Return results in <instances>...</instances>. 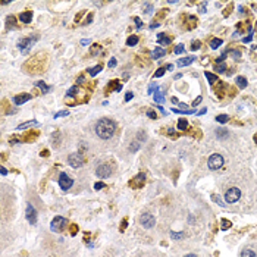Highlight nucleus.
<instances>
[{
  "mask_svg": "<svg viewBox=\"0 0 257 257\" xmlns=\"http://www.w3.org/2000/svg\"><path fill=\"white\" fill-rule=\"evenodd\" d=\"M116 131V123L109 119V118H103L96 123V134H97L102 140H109Z\"/></svg>",
  "mask_w": 257,
  "mask_h": 257,
  "instance_id": "f257e3e1",
  "label": "nucleus"
},
{
  "mask_svg": "<svg viewBox=\"0 0 257 257\" xmlns=\"http://www.w3.org/2000/svg\"><path fill=\"white\" fill-rule=\"evenodd\" d=\"M223 163H225V159H223L220 154H212L207 160V166L212 170H216L219 168H222Z\"/></svg>",
  "mask_w": 257,
  "mask_h": 257,
  "instance_id": "f03ea898",
  "label": "nucleus"
},
{
  "mask_svg": "<svg viewBox=\"0 0 257 257\" xmlns=\"http://www.w3.org/2000/svg\"><path fill=\"white\" fill-rule=\"evenodd\" d=\"M37 38H34V37H29V38H22L19 40V43H18V49L22 52V53H28V50L31 49V46L34 44V41Z\"/></svg>",
  "mask_w": 257,
  "mask_h": 257,
  "instance_id": "7ed1b4c3",
  "label": "nucleus"
},
{
  "mask_svg": "<svg viewBox=\"0 0 257 257\" xmlns=\"http://www.w3.org/2000/svg\"><path fill=\"white\" fill-rule=\"evenodd\" d=\"M68 162H69V165L72 166V168H79V166L84 163V157L81 153H72V154H69L68 157Z\"/></svg>",
  "mask_w": 257,
  "mask_h": 257,
  "instance_id": "20e7f679",
  "label": "nucleus"
},
{
  "mask_svg": "<svg viewBox=\"0 0 257 257\" xmlns=\"http://www.w3.org/2000/svg\"><path fill=\"white\" fill-rule=\"evenodd\" d=\"M241 197V191L238 188H231L226 191V194H225V199H226V203H235L238 201Z\"/></svg>",
  "mask_w": 257,
  "mask_h": 257,
  "instance_id": "39448f33",
  "label": "nucleus"
},
{
  "mask_svg": "<svg viewBox=\"0 0 257 257\" xmlns=\"http://www.w3.org/2000/svg\"><path fill=\"white\" fill-rule=\"evenodd\" d=\"M65 225H66V219L62 218V216H56V218L53 219V222H52V231H54V232H60L63 228H65Z\"/></svg>",
  "mask_w": 257,
  "mask_h": 257,
  "instance_id": "423d86ee",
  "label": "nucleus"
},
{
  "mask_svg": "<svg viewBox=\"0 0 257 257\" xmlns=\"http://www.w3.org/2000/svg\"><path fill=\"white\" fill-rule=\"evenodd\" d=\"M140 223L146 229H150L154 226V218H153L150 213H143L140 216Z\"/></svg>",
  "mask_w": 257,
  "mask_h": 257,
  "instance_id": "0eeeda50",
  "label": "nucleus"
},
{
  "mask_svg": "<svg viewBox=\"0 0 257 257\" xmlns=\"http://www.w3.org/2000/svg\"><path fill=\"white\" fill-rule=\"evenodd\" d=\"M72 184H73V181L66 174H60V175H59V187H60L63 191L69 189L71 187H72Z\"/></svg>",
  "mask_w": 257,
  "mask_h": 257,
  "instance_id": "6e6552de",
  "label": "nucleus"
},
{
  "mask_svg": "<svg viewBox=\"0 0 257 257\" xmlns=\"http://www.w3.org/2000/svg\"><path fill=\"white\" fill-rule=\"evenodd\" d=\"M96 175H97L98 178H107V176H110L112 175V168L107 163H104V165H100L96 169Z\"/></svg>",
  "mask_w": 257,
  "mask_h": 257,
  "instance_id": "1a4fd4ad",
  "label": "nucleus"
},
{
  "mask_svg": "<svg viewBox=\"0 0 257 257\" xmlns=\"http://www.w3.org/2000/svg\"><path fill=\"white\" fill-rule=\"evenodd\" d=\"M25 214H27V219H28L29 223H35V222H37V212H35V209L33 207L31 204H28V206H27V212H25Z\"/></svg>",
  "mask_w": 257,
  "mask_h": 257,
  "instance_id": "9d476101",
  "label": "nucleus"
},
{
  "mask_svg": "<svg viewBox=\"0 0 257 257\" xmlns=\"http://www.w3.org/2000/svg\"><path fill=\"white\" fill-rule=\"evenodd\" d=\"M144 181H146V175H144V174H138L134 179L129 181V185H131L132 188H138V187H141V185L144 184Z\"/></svg>",
  "mask_w": 257,
  "mask_h": 257,
  "instance_id": "9b49d317",
  "label": "nucleus"
},
{
  "mask_svg": "<svg viewBox=\"0 0 257 257\" xmlns=\"http://www.w3.org/2000/svg\"><path fill=\"white\" fill-rule=\"evenodd\" d=\"M33 98V96L31 94H19V96H15L13 97V103L16 104V106H21V104H24V103L29 102Z\"/></svg>",
  "mask_w": 257,
  "mask_h": 257,
  "instance_id": "f8f14e48",
  "label": "nucleus"
},
{
  "mask_svg": "<svg viewBox=\"0 0 257 257\" xmlns=\"http://www.w3.org/2000/svg\"><path fill=\"white\" fill-rule=\"evenodd\" d=\"M195 60L194 56H188V58H184V59H179L178 62H176V65L179 66V68H182V66H187V65H191V63Z\"/></svg>",
  "mask_w": 257,
  "mask_h": 257,
  "instance_id": "ddd939ff",
  "label": "nucleus"
},
{
  "mask_svg": "<svg viewBox=\"0 0 257 257\" xmlns=\"http://www.w3.org/2000/svg\"><path fill=\"white\" fill-rule=\"evenodd\" d=\"M165 54H166L165 49H162V47H156V49L151 52V58L153 59H160V58H163Z\"/></svg>",
  "mask_w": 257,
  "mask_h": 257,
  "instance_id": "4468645a",
  "label": "nucleus"
},
{
  "mask_svg": "<svg viewBox=\"0 0 257 257\" xmlns=\"http://www.w3.org/2000/svg\"><path fill=\"white\" fill-rule=\"evenodd\" d=\"M19 19H21V22H25V24L31 22V19H33V12H31V10H27V12H24V13H21Z\"/></svg>",
  "mask_w": 257,
  "mask_h": 257,
  "instance_id": "2eb2a0df",
  "label": "nucleus"
},
{
  "mask_svg": "<svg viewBox=\"0 0 257 257\" xmlns=\"http://www.w3.org/2000/svg\"><path fill=\"white\" fill-rule=\"evenodd\" d=\"M157 40H159V43L163 44V46H168V44L172 41V40H170V37H166L165 34H159V35H157Z\"/></svg>",
  "mask_w": 257,
  "mask_h": 257,
  "instance_id": "dca6fc26",
  "label": "nucleus"
},
{
  "mask_svg": "<svg viewBox=\"0 0 257 257\" xmlns=\"http://www.w3.org/2000/svg\"><path fill=\"white\" fill-rule=\"evenodd\" d=\"M235 83H237V85L239 88H245L248 85V83H247V79L244 77H237V79H235Z\"/></svg>",
  "mask_w": 257,
  "mask_h": 257,
  "instance_id": "f3484780",
  "label": "nucleus"
},
{
  "mask_svg": "<svg viewBox=\"0 0 257 257\" xmlns=\"http://www.w3.org/2000/svg\"><path fill=\"white\" fill-rule=\"evenodd\" d=\"M37 125H38V122H37V121H29V122H25V123L18 125V128H16V129H25V128H28V126H37Z\"/></svg>",
  "mask_w": 257,
  "mask_h": 257,
  "instance_id": "a211bd4d",
  "label": "nucleus"
},
{
  "mask_svg": "<svg viewBox=\"0 0 257 257\" xmlns=\"http://www.w3.org/2000/svg\"><path fill=\"white\" fill-rule=\"evenodd\" d=\"M187 128H188V122H187V119L181 118L179 121H178V129H181V131H185Z\"/></svg>",
  "mask_w": 257,
  "mask_h": 257,
  "instance_id": "6ab92c4d",
  "label": "nucleus"
},
{
  "mask_svg": "<svg viewBox=\"0 0 257 257\" xmlns=\"http://www.w3.org/2000/svg\"><path fill=\"white\" fill-rule=\"evenodd\" d=\"M35 87L41 88V91H43V93H49L50 91V87H49V85H46L43 81H37V83H35Z\"/></svg>",
  "mask_w": 257,
  "mask_h": 257,
  "instance_id": "aec40b11",
  "label": "nucleus"
},
{
  "mask_svg": "<svg viewBox=\"0 0 257 257\" xmlns=\"http://www.w3.org/2000/svg\"><path fill=\"white\" fill-rule=\"evenodd\" d=\"M102 69H103L102 66H100V65H97V66H94V68L88 69V72H90V75H91V77H96L98 72H102Z\"/></svg>",
  "mask_w": 257,
  "mask_h": 257,
  "instance_id": "412c9836",
  "label": "nucleus"
},
{
  "mask_svg": "<svg viewBox=\"0 0 257 257\" xmlns=\"http://www.w3.org/2000/svg\"><path fill=\"white\" fill-rule=\"evenodd\" d=\"M204 75H206V78H207V79H209V83H210V84H214V83H216V81H218V77H216L214 73L206 72V73H204Z\"/></svg>",
  "mask_w": 257,
  "mask_h": 257,
  "instance_id": "4be33fe9",
  "label": "nucleus"
},
{
  "mask_svg": "<svg viewBox=\"0 0 257 257\" xmlns=\"http://www.w3.org/2000/svg\"><path fill=\"white\" fill-rule=\"evenodd\" d=\"M137 43H138V37L137 35H131V37H128V40H126L128 46H135Z\"/></svg>",
  "mask_w": 257,
  "mask_h": 257,
  "instance_id": "5701e85b",
  "label": "nucleus"
},
{
  "mask_svg": "<svg viewBox=\"0 0 257 257\" xmlns=\"http://www.w3.org/2000/svg\"><path fill=\"white\" fill-rule=\"evenodd\" d=\"M231 228V222H229L228 219H222V222H220V229L222 231H226V229Z\"/></svg>",
  "mask_w": 257,
  "mask_h": 257,
  "instance_id": "b1692460",
  "label": "nucleus"
},
{
  "mask_svg": "<svg viewBox=\"0 0 257 257\" xmlns=\"http://www.w3.org/2000/svg\"><path fill=\"white\" fill-rule=\"evenodd\" d=\"M210 46H212V49H218L219 46H222V40L220 38H213L210 41Z\"/></svg>",
  "mask_w": 257,
  "mask_h": 257,
  "instance_id": "393cba45",
  "label": "nucleus"
},
{
  "mask_svg": "<svg viewBox=\"0 0 257 257\" xmlns=\"http://www.w3.org/2000/svg\"><path fill=\"white\" fill-rule=\"evenodd\" d=\"M154 102H157V103H163V102H165V96H163V94H162L160 91H157V93L154 94Z\"/></svg>",
  "mask_w": 257,
  "mask_h": 257,
  "instance_id": "a878e982",
  "label": "nucleus"
},
{
  "mask_svg": "<svg viewBox=\"0 0 257 257\" xmlns=\"http://www.w3.org/2000/svg\"><path fill=\"white\" fill-rule=\"evenodd\" d=\"M175 113H179V115H193L194 109H189V110H181V109H174Z\"/></svg>",
  "mask_w": 257,
  "mask_h": 257,
  "instance_id": "bb28decb",
  "label": "nucleus"
},
{
  "mask_svg": "<svg viewBox=\"0 0 257 257\" xmlns=\"http://www.w3.org/2000/svg\"><path fill=\"white\" fill-rule=\"evenodd\" d=\"M216 121L220 122V123H226L229 121V118L226 115H219V116H216Z\"/></svg>",
  "mask_w": 257,
  "mask_h": 257,
  "instance_id": "cd10ccee",
  "label": "nucleus"
},
{
  "mask_svg": "<svg viewBox=\"0 0 257 257\" xmlns=\"http://www.w3.org/2000/svg\"><path fill=\"white\" fill-rule=\"evenodd\" d=\"M241 257H256V253L251 251V250H244Z\"/></svg>",
  "mask_w": 257,
  "mask_h": 257,
  "instance_id": "c85d7f7f",
  "label": "nucleus"
},
{
  "mask_svg": "<svg viewBox=\"0 0 257 257\" xmlns=\"http://www.w3.org/2000/svg\"><path fill=\"white\" fill-rule=\"evenodd\" d=\"M157 91H159V88H157V85H156L154 83L149 85V94H151V93H153V94H156Z\"/></svg>",
  "mask_w": 257,
  "mask_h": 257,
  "instance_id": "c756f323",
  "label": "nucleus"
},
{
  "mask_svg": "<svg viewBox=\"0 0 257 257\" xmlns=\"http://www.w3.org/2000/svg\"><path fill=\"white\" fill-rule=\"evenodd\" d=\"M182 52H184V44H178V46L175 47V50H174L175 54H181Z\"/></svg>",
  "mask_w": 257,
  "mask_h": 257,
  "instance_id": "7c9ffc66",
  "label": "nucleus"
},
{
  "mask_svg": "<svg viewBox=\"0 0 257 257\" xmlns=\"http://www.w3.org/2000/svg\"><path fill=\"white\" fill-rule=\"evenodd\" d=\"M163 75H165V68H159L154 73V78H160V77H163Z\"/></svg>",
  "mask_w": 257,
  "mask_h": 257,
  "instance_id": "2f4dec72",
  "label": "nucleus"
},
{
  "mask_svg": "<svg viewBox=\"0 0 257 257\" xmlns=\"http://www.w3.org/2000/svg\"><path fill=\"white\" fill-rule=\"evenodd\" d=\"M225 69H226V65H225V63H222V65L218 63V65H216V71H218V72H225Z\"/></svg>",
  "mask_w": 257,
  "mask_h": 257,
  "instance_id": "473e14b6",
  "label": "nucleus"
},
{
  "mask_svg": "<svg viewBox=\"0 0 257 257\" xmlns=\"http://www.w3.org/2000/svg\"><path fill=\"white\" fill-rule=\"evenodd\" d=\"M68 115H69L68 110H60V112H58V113L54 115V118H62V116H68Z\"/></svg>",
  "mask_w": 257,
  "mask_h": 257,
  "instance_id": "72a5a7b5",
  "label": "nucleus"
},
{
  "mask_svg": "<svg viewBox=\"0 0 257 257\" xmlns=\"http://www.w3.org/2000/svg\"><path fill=\"white\" fill-rule=\"evenodd\" d=\"M77 93H78V87L75 85V87H72V88H71V90L68 91V96H71V97H72V96H75Z\"/></svg>",
  "mask_w": 257,
  "mask_h": 257,
  "instance_id": "f704fd0d",
  "label": "nucleus"
},
{
  "mask_svg": "<svg viewBox=\"0 0 257 257\" xmlns=\"http://www.w3.org/2000/svg\"><path fill=\"white\" fill-rule=\"evenodd\" d=\"M182 237H184V232H176V234L172 232V238H174V239H179V238H182Z\"/></svg>",
  "mask_w": 257,
  "mask_h": 257,
  "instance_id": "c9c22d12",
  "label": "nucleus"
},
{
  "mask_svg": "<svg viewBox=\"0 0 257 257\" xmlns=\"http://www.w3.org/2000/svg\"><path fill=\"white\" fill-rule=\"evenodd\" d=\"M151 10H153V6L146 3V5H144V12H146V13H151Z\"/></svg>",
  "mask_w": 257,
  "mask_h": 257,
  "instance_id": "e433bc0d",
  "label": "nucleus"
},
{
  "mask_svg": "<svg viewBox=\"0 0 257 257\" xmlns=\"http://www.w3.org/2000/svg\"><path fill=\"white\" fill-rule=\"evenodd\" d=\"M147 116L151 118V119H156V118H157V116H156V112L154 110H147Z\"/></svg>",
  "mask_w": 257,
  "mask_h": 257,
  "instance_id": "4c0bfd02",
  "label": "nucleus"
},
{
  "mask_svg": "<svg viewBox=\"0 0 257 257\" xmlns=\"http://www.w3.org/2000/svg\"><path fill=\"white\" fill-rule=\"evenodd\" d=\"M212 197H213V200H214V201H216V203H218V204H220L222 207H225V203H222V201L219 200V197H218V195H212Z\"/></svg>",
  "mask_w": 257,
  "mask_h": 257,
  "instance_id": "58836bf2",
  "label": "nucleus"
},
{
  "mask_svg": "<svg viewBox=\"0 0 257 257\" xmlns=\"http://www.w3.org/2000/svg\"><path fill=\"white\" fill-rule=\"evenodd\" d=\"M216 134H218V137H228V132H226V131H225V129H223V131H220V129H218V132H216Z\"/></svg>",
  "mask_w": 257,
  "mask_h": 257,
  "instance_id": "ea45409f",
  "label": "nucleus"
},
{
  "mask_svg": "<svg viewBox=\"0 0 257 257\" xmlns=\"http://www.w3.org/2000/svg\"><path fill=\"white\" fill-rule=\"evenodd\" d=\"M115 65H116V59H110V60H109V63H107V66H109V68H113Z\"/></svg>",
  "mask_w": 257,
  "mask_h": 257,
  "instance_id": "a19ab883",
  "label": "nucleus"
},
{
  "mask_svg": "<svg viewBox=\"0 0 257 257\" xmlns=\"http://www.w3.org/2000/svg\"><path fill=\"white\" fill-rule=\"evenodd\" d=\"M103 187H104V184H103V182H97V184H94V188L97 189V191H98V189H102Z\"/></svg>",
  "mask_w": 257,
  "mask_h": 257,
  "instance_id": "79ce46f5",
  "label": "nucleus"
},
{
  "mask_svg": "<svg viewBox=\"0 0 257 257\" xmlns=\"http://www.w3.org/2000/svg\"><path fill=\"white\" fill-rule=\"evenodd\" d=\"M201 100H203V97H201V96H199V97H197V98H195V100H194V103H193V106H199V103L201 102Z\"/></svg>",
  "mask_w": 257,
  "mask_h": 257,
  "instance_id": "37998d69",
  "label": "nucleus"
},
{
  "mask_svg": "<svg viewBox=\"0 0 257 257\" xmlns=\"http://www.w3.org/2000/svg\"><path fill=\"white\" fill-rule=\"evenodd\" d=\"M132 97H134V94H132V93H126L125 100H126V102H129V100H132Z\"/></svg>",
  "mask_w": 257,
  "mask_h": 257,
  "instance_id": "c03bdc74",
  "label": "nucleus"
},
{
  "mask_svg": "<svg viewBox=\"0 0 257 257\" xmlns=\"http://www.w3.org/2000/svg\"><path fill=\"white\" fill-rule=\"evenodd\" d=\"M199 47H200V41H194V43H193V47H191V49H193V50H197Z\"/></svg>",
  "mask_w": 257,
  "mask_h": 257,
  "instance_id": "a18cd8bd",
  "label": "nucleus"
},
{
  "mask_svg": "<svg viewBox=\"0 0 257 257\" xmlns=\"http://www.w3.org/2000/svg\"><path fill=\"white\" fill-rule=\"evenodd\" d=\"M134 21H135V24H137V27H138V28H141V27H143V22H141V19H138V18H134Z\"/></svg>",
  "mask_w": 257,
  "mask_h": 257,
  "instance_id": "49530a36",
  "label": "nucleus"
},
{
  "mask_svg": "<svg viewBox=\"0 0 257 257\" xmlns=\"http://www.w3.org/2000/svg\"><path fill=\"white\" fill-rule=\"evenodd\" d=\"M231 54H232V56H235V58H239V56H241V53H239V52H238V50H234V52H231Z\"/></svg>",
  "mask_w": 257,
  "mask_h": 257,
  "instance_id": "de8ad7c7",
  "label": "nucleus"
},
{
  "mask_svg": "<svg viewBox=\"0 0 257 257\" xmlns=\"http://www.w3.org/2000/svg\"><path fill=\"white\" fill-rule=\"evenodd\" d=\"M98 52V44H94V49L91 47V53H97Z\"/></svg>",
  "mask_w": 257,
  "mask_h": 257,
  "instance_id": "09e8293b",
  "label": "nucleus"
},
{
  "mask_svg": "<svg viewBox=\"0 0 257 257\" xmlns=\"http://www.w3.org/2000/svg\"><path fill=\"white\" fill-rule=\"evenodd\" d=\"M251 38H253V35L250 34L248 37H245V38H244V43H250V41H251Z\"/></svg>",
  "mask_w": 257,
  "mask_h": 257,
  "instance_id": "8fccbe9b",
  "label": "nucleus"
},
{
  "mask_svg": "<svg viewBox=\"0 0 257 257\" xmlns=\"http://www.w3.org/2000/svg\"><path fill=\"white\" fill-rule=\"evenodd\" d=\"M206 5H207L206 2H204V3H201V10H200L201 13H204V12H206Z\"/></svg>",
  "mask_w": 257,
  "mask_h": 257,
  "instance_id": "3c124183",
  "label": "nucleus"
},
{
  "mask_svg": "<svg viewBox=\"0 0 257 257\" xmlns=\"http://www.w3.org/2000/svg\"><path fill=\"white\" fill-rule=\"evenodd\" d=\"M126 223H128V222H126V219H123V220H122V226H121V231H123V229H125Z\"/></svg>",
  "mask_w": 257,
  "mask_h": 257,
  "instance_id": "603ef678",
  "label": "nucleus"
},
{
  "mask_svg": "<svg viewBox=\"0 0 257 257\" xmlns=\"http://www.w3.org/2000/svg\"><path fill=\"white\" fill-rule=\"evenodd\" d=\"M77 231H78V228L73 225V226H72V235H75V234H77Z\"/></svg>",
  "mask_w": 257,
  "mask_h": 257,
  "instance_id": "864d4df0",
  "label": "nucleus"
},
{
  "mask_svg": "<svg viewBox=\"0 0 257 257\" xmlns=\"http://www.w3.org/2000/svg\"><path fill=\"white\" fill-rule=\"evenodd\" d=\"M2 175H8V170H6V168H3V166H2Z\"/></svg>",
  "mask_w": 257,
  "mask_h": 257,
  "instance_id": "5fc2aeb1",
  "label": "nucleus"
},
{
  "mask_svg": "<svg viewBox=\"0 0 257 257\" xmlns=\"http://www.w3.org/2000/svg\"><path fill=\"white\" fill-rule=\"evenodd\" d=\"M206 112H207V109H201V110L199 112V115H204V113H206Z\"/></svg>",
  "mask_w": 257,
  "mask_h": 257,
  "instance_id": "6e6d98bb",
  "label": "nucleus"
},
{
  "mask_svg": "<svg viewBox=\"0 0 257 257\" xmlns=\"http://www.w3.org/2000/svg\"><path fill=\"white\" fill-rule=\"evenodd\" d=\"M81 44H88V40H81Z\"/></svg>",
  "mask_w": 257,
  "mask_h": 257,
  "instance_id": "4d7b16f0",
  "label": "nucleus"
},
{
  "mask_svg": "<svg viewBox=\"0 0 257 257\" xmlns=\"http://www.w3.org/2000/svg\"><path fill=\"white\" fill-rule=\"evenodd\" d=\"M185 257H195V256H194V254H187Z\"/></svg>",
  "mask_w": 257,
  "mask_h": 257,
  "instance_id": "13d9d810",
  "label": "nucleus"
}]
</instances>
